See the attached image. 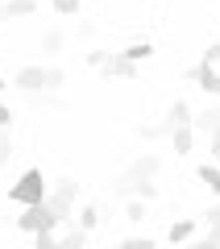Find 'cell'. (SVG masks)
I'll use <instances>...</instances> for the list:
<instances>
[{"instance_id":"6da1fadb","label":"cell","mask_w":220,"mask_h":249,"mask_svg":"<svg viewBox=\"0 0 220 249\" xmlns=\"http://www.w3.org/2000/svg\"><path fill=\"white\" fill-rule=\"evenodd\" d=\"M158 170H162V158H158V154H141V158H133L129 166L116 175L112 191H116V196H137V187H141V183H154Z\"/></svg>"},{"instance_id":"7a4b0ae2","label":"cell","mask_w":220,"mask_h":249,"mask_svg":"<svg viewBox=\"0 0 220 249\" xmlns=\"http://www.w3.org/2000/svg\"><path fill=\"white\" fill-rule=\"evenodd\" d=\"M9 199H13V204H21V208L46 204V175H42V170H25V175L9 187Z\"/></svg>"},{"instance_id":"3957f363","label":"cell","mask_w":220,"mask_h":249,"mask_svg":"<svg viewBox=\"0 0 220 249\" xmlns=\"http://www.w3.org/2000/svg\"><path fill=\"white\" fill-rule=\"evenodd\" d=\"M75 196H79V183H75V178H58V183L46 191V208L58 216V224L71 220V212H75Z\"/></svg>"},{"instance_id":"277c9868","label":"cell","mask_w":220,"mask_h":249,"mask_svg":"<svg viewBox=\"0 0 220 249\" xmlns=\"http://www.w3.org/2000/svg\"><path fill=\"white\" fill-rule=\"evenodd\" d=\"M191 121H195L191 104H187V100L179 96L175 104L166 108V116H162L158 124H146V129H141V137H150V142H154V137H162V133H175V129H183V124H191Z\"/></svg>"},{"instance_id":"5b68a950","label":"cell","mask_w":220,"mask_h":249,"mask_svg":"<svg viewBox=\"0 0 220 249\" xmlns=\"http://www.w3.org/2000/svg\"><path fill=\"white\" fill-rule=\"evenodd\" d=\"M17 229L21 232H54L58 229V216H54L46 204H34V208H25V212L17 216Z\"/></svg>"},{"instance_id":"8992f818","label":"cell","mask_w":220,"mask_h":249,"mask_svg":"<svg viewBox=\"0 0 220 249\" xmlns=\"http://www.w3.org/2000/svg\"><path fill=\"white\" fill-rule=\"evenodd\" d=\"M13 88L29 91V96H37V91H46V67H21V71L13 75Z\"/></svg>"},{"instance_id":"52a82bcc","label":"cell","mask_w":220,"mask_h":249,"mask_svg":"<svg viewBox=\"0 0 220 249\" xmlns=\"http://www.w3.org/2000/svg\"><path fill=\"white\" fill-rule=\"evenodd\" d=\"M104 75L108 79H137V62H129L121 50H116V54L104 58Z\"/></svg>"},{"instance_id":"ba28073f","label":"cell","mask_w":220,"mask_h":249,"mask_svg":"<svg viewBox=\"0 0 220 249\" xmlns=\"http://www.w3.org/2000/svg\"><path fill=\"white\" fill-rule=\"evenodd\" d=\"M191 79L200 83L208 96H220V71L212 67V62H195V67H191Z\"/></svg>"},{"instance_id":"9c48e42d","label":"cell","mask_w":220,"mask_h":249,"mask_svg":"<svg viewBox=\"0 0 220 249\" xmlns=\"http://www.w3.org/2000/svg\"><path fill=\"white\" fill-rule=\"evenodd\" d=\"M216 129H220V108H203V112H195V121H191V133L212 137Z\"/></svg>"},{"instance_id":"30bf717a","label":"cell","mask_w":220,"mask_h":249,"mask_svg":"<svg viewBox=\"0 0 220 249\" xmlns=\"http://www.w3.org/2000/svg\"><path fill=\"white\" fill-rule=\"evenodd\" d=\"M83 245H88V232H83L79 224H71V220H67V232L58 237V249H83Z\"/></svg>"},{"instance_id":"8fae6325","label":"cell","mask_w":220,"mask_h":249,"mask_svg":"<svg viewBox=\"0 0 220 249\" xmlns=\"http://www.w3.org/2000/svg\"><path fill=\"white\" fill-rule=\"evenodd\" d=\"M166 237L175 241V245H187V241L195 237V220H175V224L166 229Z\"/></svg>"},{"instance_id":"7c38bea8","label":"cell","mask_w":220,"mask_h":249,"mask_svg":"<svg viewBox=\"0 0 220 249\" xmlns=\"http://www.w3.org/2000/svg\"><path fill=\"white\" fill-rule=\"evenodd\" d=\"M170 145H175L179 154H191V145H195V133H191V124L175 129V133H170Z\"/></svg>"},{"instance_id":"4fadbf2b","label":"cell","mask_w":220,"mask_h":249,"mask_svg":"<svg viewBox=\"0 0 220 249\" xmlns=\"http://www.w3.org/2000/svg\"><path fill=\"white\" fill-rule=\"evenodd\" d=\"M195 175H200V183H208V191H212V196H220V166L203 162V166L195 170Z\"/></svg>"},{"instance_id":"5bb4252c","label":"cell","mask_w":220,"mask_h":249,"mask_svg":"<svg viewBox=\"0 0 220 249\" xmlns=\"http://www.w3.org/2000/svg\"><path fill=\"white\" fill-rule=\"evenodd\" d=\"M183 249H220V229H208L203 237H191Z\"/></svg>"},{"instance_id":"9a60e30c","label":"cell","mask_w":220,"mask_h":249,"mask_svg":"<svg viewBox=\"0 0 220 249\" xmlns=\"http://www.w3.org/2000/svg\"><path fill=\"white\" fill-rule=\"evenodd\" d=\"M37 9V0H9L4 4V17H29Z\"/></svg>"},{"instance_id":"2e32d148","label":"cell","mask_w":220,"mask_h":249,"mask_svg":"<svg viewBox=\"0 0 220 249\" xmlns=\"http://www.w3.org/2000/svg\"><path fill=\"white\" fill-rule=\"evenodd\" d=\"M125 58H129V62H141V58H150V54H154V46L150 42H133V46H125Z\"/></svg>"},{"instance_id":"e0dca14e","label":"cell","mask_w":220,"mask_h":249,"mask_svg":"<svg viewBox=\"0 0 220 249\" xmlns=\"http://www.w3.org/2000/svg\"><path fill=\"white\" fill-rule=\"evenodd\" d=\"M96 224H100V208H92V204H88V208L79 212V229H83V232H92Z\"/></svg>"},{"instance_id":"ac0fdd59","label":"cell","mask_w":220,"mask_h":249,"mask_svg":"<svg viewBox=\"0 0 220 249\" xmlns=\"http://www.w3.org/2000/svg\"><path fill=\"white\" fill-rule=\"evenodd\" d=\"M62 83H67V75H62L58 67H46V91H58Z\"/></svg>"},{"instance_id":"d6986e66","label":"cell","mask_w":220,"mask_h":249,"mask_svg":"<svg viewBox=\"0 0 220 249\" xmlns=\"http://www.w3.org/2000/svg\"><path fill=\"white\" fill-rule=\"evenodd\" d=\"M9 158H13V133H9V129H0V166H4Z\"/></svg>"},{"instance_id":"ffe728a7","label":"cell","mask_w":220,"mask_h":249,"mask_svg":"<svg viewBox=\"0 0 220 249\" xmlns=\"http://www.w3.org/2000/svg\"><path fill=\"white\" fill-rule=\"evenodd\" d=\"M125 220H133V224H137V220H146V199H133V204L125 208Z\"/></svg>"},{"instance_id":"44dd1931","label":"cell","mask_w":220,"mask_h":249,"mask_svg":"<svg viewBox=\"0 0 220 249\" xmlns=\"http://www.w3.org/2000/svg\"><path fill=\"white\" fill-rule=\"evenodd\" d=\"M62 42H67V37H62L58 29H50V34L42 37V46H46V50H50V54H58V50H62Z\"/></svg>"},{"instance_id":"7402d4cb","label":"cell","mask_w":220,"mask_h":249,"mask_svg":"<svg viewBox=\"0 0 220 249\" xmlns=\"http://www.w3.org/2000/svg\"><path fill=\"white\" fill-rule=\"evenodd\" d=\"M54 4V13H62V17H75L79 13V0H50Z\"/></svg>"},{"instance_id":"603a6c76","label":"cell","mask_w":220,"mask_h":249,"mask_svg":"<svg viewBox=\"0 0 220 249\" xmlns=\"http://www.w3.org/2000/svg\"><path fill=\"white\" fill-rule=\"evenodd\" d=\"M34 249H58V237L54 232H34Z\"/></svg>"},{"instance_id":"cb8c5ba5","label":"cell","mask_w":220,"mask_h":249,"mask_svg":"<svg viewBox=\"0 0 220 249\" xmlns=\"http://www.w3.org/2000/svg\"><path fill=\"white\" fill-rule=\"evenodd\" d=\"M146 245H154L150 237H129V241H116L112 249H146Z\"/></svg>"},{"instance_id":"d4e9b609","label":"cell","mask_w":220,"mask_h":249,"mask_svg":"<svg viewBox=\"0 0 220 249\" xmlns=\"http://www.w3.org/2000/svg\"><path fill=\"white\" fill-rule=\"evenodd\" d=\"M203 62H212V67H216V62H220V37H216V42L208 46V50H203Z\"/></svg>"},{"instance_id":"484cf974","label":"cell","mask_w":220,"mask_h":249,"mask_svg":"<svg viewBox=\"0 0 220 249\" xmlns=\"http://www.w3.org/2000/svg\"><path fill=\"white\" fill-rule=\"evenodd\" d=\"M208 229H220V199L208 208Z\"/></svg>"},{"instance_id":"4316f807","label":"cell","mask_w":220,"mask_h":249,"mask_svg":"<svg viewBox=\"0 0 220 249\" xmlns=\"http://www.w3.org/2000/svg\"><path fill=\"white\" fill-rule=\"evenodd\" d=\"M104 58H108L104 50H88V62H92V67H104Z\"/></svg>"},{"instance_id":"83f0119b","label":"cell","mask_w":220,"mask_h":249,"mask_svg":"<svg viewBox=\"0 0 220 249\" xmlns=\"http://www.w3.org/2000/svg\"><path fill=\"white\" fill-rule=\"evenodd\" d=\"M9 124H13V108L0 104V129H9Z\"/></svg>"},{"instance_id":"f1b7e54d","label":"cell","mask_w":220,"mask_h":249,"mask_svg":"<svg viewBox=\"0 0 220 249\" xmlns=\"http://www.w3.org/2000/svg\"><path fill=\"white\" fill-rule=\"evenodd\" d=\"M208 142H212V154H216V158H220V129H216V133L208 137Z\"/></svg>"},{"instance_id":"f546056e","label":"cell","mask_w":220,"mask_h":249,"mask_svg":"<svg viewBox=\"0 0 220 249\" xmlns=\"http://www.w3.org/2000/svg\"><path fill=\"white\" fill-rule=\"evenodd\" d=\"M0 91H4V79H0Z\"/></svg>"},{"instance_id":"4dcf8cb0","label":"cell","mask_w":220,"mask_h":249,"mask_svg":"<svg viewBox=\"0 0 220 249\" xmlns=\"http://www.w3.org/2000/svg\"><path fill=\"white\" fill-rule=\"evenodd\" d=\"M146 249H154V245H146Z\"/></svg>"}]
</instances>
